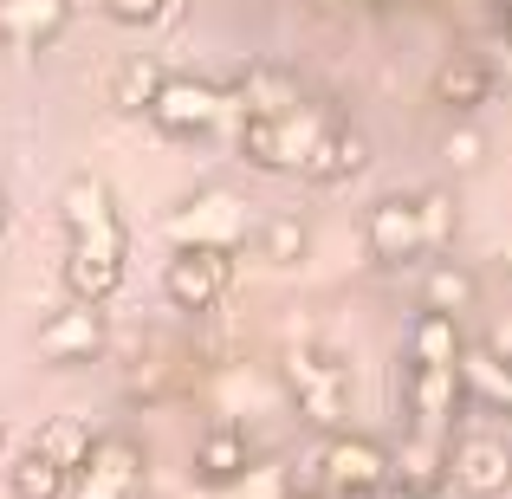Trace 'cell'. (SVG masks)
Wrapping results in <instances>:
<instances>
[{"label": "cell", "instance_id": "10", "mask_svg": "<svg viewBox=\"0 0 512 499\" xmlns=\"http://www.w3.org/2000/svg\"><path fill=\"white\" fill-rule=\"evenodd\" d=\"M104 344H111V331H104V305H65V312H52L46 325H39L33 350L39 363H52V370H72V363H91L104 357Z\"/></svg>", "mask_w": 512, "mask_h": 499}, {"label": "cell", "instance_id": "26", "mask_svg": "<svg viewBox=\"0 0 512 499\" xmlns=\"http://www.w3.org/2000/svg\"><path fill=\"white\" fill-rule=\"evenodd\" d=\"M33 448L46 454V461H59L65 474H72V467L91 454V422H78V415H52V422L33 435Z\"/></svg>", "mask_w": 512, "mask_h": 499}, {"label": "cell", "instance_id": "27", "mask_svg": "<svg viewBox=\"0 0 512 499\" xmlns=\"http://www.w3.org/2000/svg\"><path fill=\"white\" fill-rule=\"evenodd\" d=\"M104 13H111L117 26H156L175 13V0H104Z\"/></svg>", "mask_w": 512, "mask_h": 499}, {"label": "cell", "instance_id": "15", "mask_svg": "<svg viewBox=\"0 0 512 499\" xmlns=\"http://www.w3.org/2000/svg\"><path fill=\"white\" fill-rule=\"evenodd\" d=\"M72 20V0H0V39L20 52H39L65 33Z\"/></svg>", "mask_w": 512, "mask_h": 499}, {"label": "cell", "instance_id": "30", "mask_svg": "<svg viewBox=\"0 0 512 499\" xmlns=\"http://www.w3.org/2000/svg\"><path fill=\"white\" fill-rule=\"evenodd\" d=\"M383 499H441V493H402V487H389Z\"/></svg>", "mask_w": 512, "mask_h": 499}, {"label": "cell", "instance_id": "12", "mask_svg": "<svg viewBox=\"0 0 512 499\" xmlns=\"http://www.w3.org/2000/svg\"><path fill=\"white\" fill-rule=\"evenodd\" d=\"M363 247H370L376 266H415L428 260L422 247V221H415V195H383L370 214H363Z\"/></svg>", "mask_w": 512, "mask_h": 499}, {"label": "cell", "instance_id": "6", "mask_svg": "<svg viewBox=\"0 0 512 499\" xmlns=\"http://www.w3.org/2000/svg\"><path fill=\"white\" fill-rule=\"evenodd\" d=\"M325 124H331V111H318V104H299L286 117H240V156L266 175H292Z\"/></svg>", "mask_w": 512, "mask_h": 499}, {"label": "cell", "instance_id": "24", "mask_svg": "<svg viewBox=\"0 0 512 499\" xmlns=\"http://www.w3.org/2000/svg\"><path fill=\"white\" fill-rule=\"evenodd\" d=\"M415 221H422V247H428V260H435V253H448V247H454V234H461V208H454L448 188H422V195H415Z\"/></svg>", "mask_w": 512, "mask_h": 499}, {"label": "cell", "instance_id": "14", "mask_svg": "<svg viewBox=\"0 0 512 499\" xmlns=\"http://www.w3.org/2000/svg\"><path fill=\"white\" fill-rule=\"evenodd\" d=\"M363 163H370V137L331 117V124L318 130V143L305 150L299 175H305V182H318V188H331V182H350V175H363Z\"/></svg>", "mask_w": 512, "mask_h": 499}, {"label": "cell", "instance_id": "28", "mask_svg": "<svg viewBox=\"0 0 512 499\" xmlns=\"http://www.w3.org/2000/svg\"><path fill=\"white\" fill-rule=\"evenodd\" d=\"M441 156H448L454 169H480V156H487V137H480V130H448V137H441Z\"/></svg>", "mask_w": 512, "mask_h": 499}, {"label": "cell", "instance_id": "17", "mask_svg": "<svg viewBox=\"0 0 512 499\" xmlns=\"http://www.w3.org/2000/svg\"><path fill=\"white\" fill-rule=\"evenodd\" d=\"M247 467H253V441H247V428L221 422V428H208V435L195 441V480H201V487H234Z\"/></svg>", "mask_w": 512, "mask_h": 499}, {"label": "cell", "instance_id": "8", "mask_svg": "<svg viewBox=\"0 0 512 499\" xmlns=\"http://www.w3.org/2000/svg\"><path fill=\"white\" fill-rule=\"evenodd\" d=\"M318 480H325V493H357V499H376L389 493V448L376 435H338L325 441V454H318Z\"/></svg>", "mask_w": 512, "mask_h": 499}, {"label": "cell", "instance_id": "32", "mask_svg": "<svg viewBox=\"0 0 512 499\" xmlns=\"http://www.w3.org/2000/svg\"><path fill=\"white\" fill-rule=\"evenodd\" d=\"M279 499H318V493H299V487H286V493H279Z\"/></svg>", "mask_w": 512, "mask_h": 499}, {"label": "cell", "instance_id": "7", "mask_svg": "<svg viewBox=\"0 0 512 499\" xmlns=\"http://www.w3.org/2000/svg\"><path fill=\"white\" fill-rule=\"evenodd\" d=\"M227 286H234V253H214V247H175L163 260V299L175 312L201 318L214 312V305L227 299Z\"/></svg>", "mask_w": 512, "mask_h": 499}, {"label": "cell", "instance_id": "16", "mask_svg": "<svg viewBox=\"0 0 512 499\" xmlns=\"http://www.w3.org/2000/svg\"><path fill=\"white\" fill-rule=\"evenodd\" d=\"M389 487H402V493H441V487H448V441L402 435V448H389Z\"/></svg>", "mask_w": 512, "mask_h": 499}, {"label": "cell", "instance_id": "21", "mask_svg": "<svg viewBox=\"0 0 512 499\" xmlns=\"http://www.w3.org/2000/svg\"><path fill=\"white\" fill-rule=\"evenodd\" d=\"M461 318L448 312H422L409 325V363H435V370H454V357H461Z\"/></svg>", "mask_w": 512, "mask_h": 499}, {"label": "cell", "instance_id": "3", "mask_svg": "<svg viewBox=\"0 0 512 499\" xmlns=\"http://www.w3.org/2000/svg\"><path fill=\"white\" fill-rule=\"evenodd\" d=\"M389 396H396V415L409 422V435H435V441H454V422H461L467 396L454 383V370H435V363H396L389 376Z\"/></svg>", "mask_w": 512, "mask_h": 499}, {"label": "cell", "instance_id": "13", "mask_svg": "<svg viewBox=\"0 0 512 499\" xmlns=\"http://www.w3.org/2000/svg\"><path fill=\"white\" fill-rule=\"evenodd\" d=\"M454 383L474 409L487 415H512V357H500L493 344H461L454 357Z\"/></svg>", "mask_w": 512, "mask_h": 499}, {"label": "cell", "instance_id": "22", "mask_svg": "<svg viewBox=\"0 0 512 499\" xmlns=\"http://www.w3.org/2000/svg\"><path fill=\"white\" fill-rule=\"evenodd\" d=\"M65 467L59 461H46L39 448H20L13 454V467H7V493L13 499H65Z\"/></svg>", "mask_w": 512, "mask_h": 499}, {"label": "cell", "instance_id": "31", "mask_svg": "<svg viewBox=\"0 0 512 499\" xmlns=\"http://www.w3.org/2000/svg\"><path fill=\"white\" fill-rule=\"evenodd\" d=\"M0 234H7V188H0Z\"/></svg>", "mask_w": 512, "mask_h": 499}, {"label": "cell", "instance_id": "5", "mask_svg": "<svg viewBox=\"0 0 512 499\" xmlns=\"http://www.w3.org/2000/svg\"><path fill=\"white\" fill-rule=\"evenodd\" d=\"M169 240L175 247H214V253H240L253 234V208L234 195V188H201V195H188L182 208L169 214Z\"/></svg>", "mask_w": 512, "mask_h": 499}, {"label": "cell", "instance_id": "36", "mask_svg": "<svg viewBox=\"0 0 512 499\" xmlns=\"http://www.w3.org/2000/svg\"><path fill=\"white\" fill-rule=\"evenodd\" d=\"M0 448H7V428H0Z\"/></svg>", "mask_w": 512, "mask_h": 499}, {"label": "cell", "instance_id": "34", "mask_svg": "<svg viewBox=\"0 0 512 499\" xmlns=\"http://www.w3.org/2000/svg\"><path fill=\"white\" fill-rule=\"evenodd\" d=\"M506 39H512V0H506Z\"/></svg>", "mask_w": 512, "mask_h": 499}, {"label": "cell", "instance_id": "19", "mask_svg": "<svg viewBox=\"0 0 512 499\" xmlns=\"http://www.w3.org/2000/svg\"><path fill=\"white\" fill-rule=\"evenodd\" d=\"M428 91H435V104H441V111L474 117L480 104L493 98V72H487L480 59H448V65L435 72V85H428Z\"/></svg>", "mask_w": 512, "mask_h": 499}, {"label": "cell", "instance_id": "33", "mask_svg": "<svg viewBox=\"0 0 512 499\" xmlns=\"http://www.w3.org/2000/svg\"><path fill=\"white\" fill-rule=\"evenodd\" d=\"M500 260H506V273H512V240H506V253H500Z\"/></svg>", "mask_w": 512, "mask_h": 499}, {"label": "cell", "instance_id": "35", "mask_svg": "<svg viewBox=\"0 0 512 499\" xmlns=\"http://www.w3.org/2000/svg\"><path fill=\"white\" fill-rule=\"evenodd\" d=\"M325 499H357V493H325Z\"/></svg>", "mask_w": 512, "mask_h": 499}, {"label": "cell", "instance_id": "25", "mask_svg": "<svg viewBox=\"0 0 512 499\" xmlns=\"http://www.w3.org/2000/svg\"><path fill=\"white\" fill-rule=\"evenodd\" d=\"M156 85H163V65H150V59H124L111 72V104L124 117H143L150 111V98H156Z\"/></svg>", "mask_w": 512, "mask_h": 499}, {"label": "cell", "instance_id": "18", "mask_svg": "<svg viewBox=\"0 0 512 499\" xmlns=\"http://www.w3.org/2000/svg\"><path fill=\"white\" fill-rule=\"evenodd\" d=\"M227 98H240L247 117H286V111H299V78L286 65H247Z\"/></svg>", "mask_w": 512, "mask_h": 499}, {"label": "cell", "instance_id": "2", "mask_svg": "<svg viewBox=\"0 0 512 499\" xmlns=\"http://www.w3.org/2000/svg\"><path fill=\"white\" fill-rule=\"evenodd\" d=\"M279 383H286L299 422H312L318 435H338V428H350V370L331 357V350L292 344L286 357H279Z\"/></svg>", "mask_w": 512, "mask_h": 499}, {"label": "cell", "instance_id": "20", "mask_svg": "<svg viewBox=\"0 0 512 499\" xmlns=\"http://www.w3.org/2000/svg\"><path fill=\"white\" fill-rule=\"evenodd\" d=\"M474 299H480V279L461 260H428L422 266V312L461 318V312H474Z\"/></svg>", "mask_w": 512, "mask_h": 499}, {"label": "cell", "instance_id": "29", "mask_svg": "<svg viewBox=\"0 0 512 499\" xmlns=\"http://www.w3.org/2000/svg\"><path fill=\"white\" fill-rule=\"evenodd\" d=\"M487 344L500 350V357H512V325H493V331H487Z\"/></svg>", "mask_w": 512, "mask_h": 499}, {"label": "cell", "instance_id": "23", "mask_svg": "<svg viewBox=\"0 0 512 499\" xmlns=\"http://www.w3.org/2000/svg\"><path fill=\"white\" fill-rule=\"evenodd\" d=\"M253 240H260L266 266H299L305 253H312V227H305L299 214H266V221L253 227Z\"/></svg>", "mask_w": 512, "mask_h": 499}, {"label": "cell", "instance_id": "11", "mask_svg": "<svg viewBox=\"0 0 512 499\" xmlns=\"http://www.w3.org/2000/svg\"><path fill=\"white\" fill-rule=\"evenodd\" d=\"M448 480L467 499H506L512 493V448L500 435H461L448 441Z\"/></svg>", "mask_w": 512, "mask_h": 499}, {"label": "cell", "instance_id": "4", "mask_svg": "<svg viewBox=\"0 0 512 499\" xmlns=\"http://www.w3.org/2000/svg\"><path fill=\"white\" fill-rule=\"evenodd\" d=\"M143 480L150 454L137 435H91V454L65 480V499H143Z\"/></svg>", "mask_w": 512, "mask_h": 499}, {"label": "cell", "instance_id": "9", "mask_svg": "<svg viewBox=\"0 0 512 499\" xmlns=\"http://www.w3.org/2000/svg\"><path fill=\"white\" fill-rule=\"evenodd\" d=\"M221 111H227L221 85H208V78H169L163 72V85H156V98H150L143 117H150L163 137H201V130H214Z\"/></svg>", "mask_w": 512, "mask_h": 499}, {"label": "cell", "instance_id": "1", "mask_svg": "<svg viewBox=\"0 0 512 499\" xmlns=\"http://www.w3.org/2000/svg\"><path fill=\"white\" fill-rule=\"evenodd\" d=\"M59 221H65V292L78 305H111L130 273V234L117 195L104 175H72L59 188Z\"/></svg>", "mask_w": 512, "mask_h": 499}]
</instances>
